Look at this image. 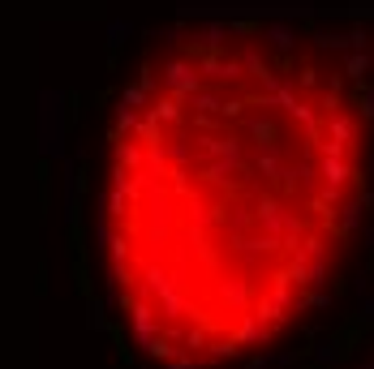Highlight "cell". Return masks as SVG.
<instances>
[{
    "label": "cell",
    "instance_id": "obj_1",
    "mask_svg": "<svg viewBox=\"0 0 374 369\" xmlns=\"http://www.w3.org/2000/svg\"><path fill=\"white\" fill-rule=\"evenodd\" d=\"M370 103L336 47L198 26L125 90L103 172V275L138 352L216 369L280 339L353 236Z\"/></svg>",
    "mask_w": 374,
    "mask_h": 369
}]
</instances>
